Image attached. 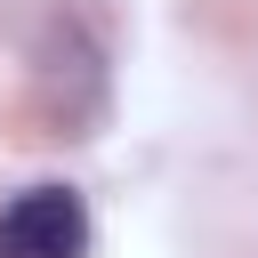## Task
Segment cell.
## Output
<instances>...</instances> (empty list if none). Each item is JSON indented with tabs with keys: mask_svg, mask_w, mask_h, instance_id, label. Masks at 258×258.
<instances>
[{
	"mask_svg": "<svg viewBox=\"0 0 258 258\" xmlns=\"http://www.w3.org/2000/svg\"><path fill=\"white\" fill-rule=\"evenodd\" d=\"M0 258H89V202L73 185H24L0 202Z\"/></svg>",
	"mask_w": 258,
	"mask_h": 258,
	"instance_id": "cell-1",
	"label": "cell"
}]
</instances>
